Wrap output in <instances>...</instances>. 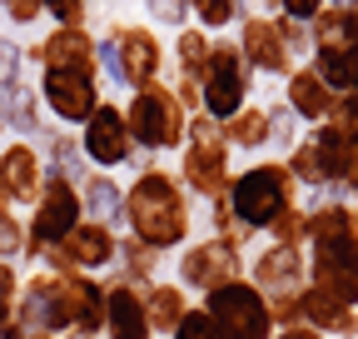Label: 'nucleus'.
Masks as SVG:
<instances>
[{"label": "nucleus", "mask_w": 358, "mask_h": 339, "mask_svg": "<svg viewBox=\"0 0 358 339\" xmlns=\"http://www.w3.org/2000/svg\"><path fill=\"white\" fill-rule=\"evenodd\" d=\"M348 185L358 190V135H353V155H348Z\"/></svg>", "instance_id": "37"}, {"label": "nucleus", "mask_w": 358, "mask_h": 339, "mask_svg": "<svg viewBox=\"0 0 358 339\" xmlns=\"http://www.w3.org/2000/svg\"><path fill=\"white\" fill-rule=\"evenodd\" d=\"M224 145H229V140H189L185 180H189L199 195H219L224 185H229V170H224Z\"/></svg>", "instance_id": "16"}, {"label": "nucleus", "mask_w": 358, "mask_h": 339, "mask_svg": "<svg viewBox=\"0 0 358 339\" xmlns=\"http://www.w3.org/2000/svg\"><path fill=\"white\" fill-rule=\"evenodd\" d=\"M40 90L25 80H15L10 90H0V115H6V130H20V135H35L40 130Z\"/></svg>", "instance_id": "17"}, {"label": "nucleus", "mask_w": 358, "mask_h": 339, "mask_svg": "<svg viewBox=\"0 0 358 339\" xmlns=\"http://www.w3.org/2000/svg\"><path fill=\"white\" fill-rule=\"evenodd\" d=\"M60 249L70 254V265H75V270H100V265L115 260V249H120V244H115L110 225H100V220H80Z\"/></svg>", "instance_id": "15"}, {"label": "nucleus", "mask_w": 358, "mask_h": 339, "mask_svg": "<svg viewBox=\"0 0 358 339\" xmlns=\"http://www.w3.org/2000/svg\"><path fill=\"white\" fill-rule=\"evenodd\" d=\"M189 15L199 20V30H224L239 20V0H189Z\"/></svg>", "instance_id": "27"}, {"label": "nucleus", "mask_w": 358, "mask_h": 339, "mask_svg": "<svg viewBox=\"0 0 358 339\" xmlns=\"http://www.w3.org/2000/svg\"><path fill=\"white\" fill-rule=\"evenodd\" d=\"M45 15L55 25H85L90 20V0H45Z\"/></svg>", "instance_id": "31"}, {"label": "nucleus", "mask_w": 358, "mask_h": 339, "mask_svg": "<svg viewBox=\"0 0 358 339\" xmlns=\"http://www.w3.org/2000/svg\"><path fill=\"white\" fill-rule=\"evenodd\" d=\"M268 135H274V120H268V110H254V105H244L239 115H229V120H224V140H229V145H244V150H254V145H264Z\"/></svg>", "instance_id": "23"}, {"label": "nucleus", "mask_w": 358, "mask_h": 339, "mask_svg": "<svg viewBox=\"0 0 358 339\" xmlns=\"http://www.w3.org/2000/svg\"><path fill=\"white\" fill-rule=\"evenodd\" d=\"M204 110L214 120H229L249 100V60L239 50V40H214V55L204 65Z\"/></svg>", "instance_id": "6"}, {"label": "nucleus", "mask_w": 358, "mask_h": 339, "mask_svg": "<svg viewBox=\"0 0 358 339\" xmlns=\"http://www.w3.org/2000/svg\"><path fill=\"white\" fill-rule=\"evenodd\" d=\"M189 284L199 289H219V284H234L239 279V254H234V240H204L185 254V265H179Z\"/></svg>", "instance_id": "12"}, {"label": "nucleus", "mask_w": 358, "mask_h": 339, "mask_svg": "<svg viewBox=\"0 0 358 339\" xmlns=\"http://www.w3.org/2000/svg\"><path fill=\"white\" fill-rule=\"evenodd\" d=\"M20 65H25V50L10 35H0V90H10V85L20 80Z\"/></svg>", "instance_id": "30"}, {"label": "nucleus", "mask_w": 358, "mask_h": 339, "mask_svg": "<svg viewBox=\"0 0 358 339\" xmlns=\"http://www.w3.org/2000/svg\"><path fill=\"white\" fill-rule=\"evenodd\" d=\"M124 215L134 225V240H145L150 249H169L189 235V205L164 170H145L134 180V190L124 195Z\"/></svg>", "instance_id": "1"}, {"label": "nucleus", "mask_w": 358, "mask_h": 339, "mask_svg": "<svg viewBox=\"0 0 358 339\" xmlns=\"http://www.w3.org/2000/svg\"><path fill=\"white\" fill-rule=\"evenodd\" d=\"M313 70H319V80L329 85V90H358V46L348 50H319L313 55Z\"/></svg>", "instance_id": "22"}, {"label": "nucleus", "mask_w": 358, "mask_h": 339, "mask_svg": "<svg viewBox=\"0 0 358 339\" xmlns=\"http://www.w3.org/2000/svg\"><path fill=\"white\" fill-rule=\"evenodd\" d=\"M80 205H85V215L90 220H100V225H115L124 215V195L105 180V175H85L80 185Z\"/></svg>", "instance_id": "21"}, {"label": "nucleus", "mask_w": 358, "mask_h": 339, "mask_svg": "<svg viewBox=\"0 0 358 339\" xmlns=\"http://www.w3.org/2000/svg\"><path fill=\"white\" fill-rule=\"evenodd\" d=\"M239 50L249 60V70H268V75H279L289 70V40L279 35V20H268V15H249L244 30H239Z\"/></svg>", "instance_id": "13"}, {"label": "nucleus", "mask_w": 358, "mask_h": 339, "mask_svg": "<svg viewBox=\"0 0 358 339\" xmlns=\"http://www.w3.org/2000/svg\"><path fill=\"white\" fill-rule=\"evenodd\" d=\"M279 339H319V334H313V329H284Z\"/></svg>", "instance_id": "38"}, {"label": "nucleus", "mask_w": 358, "mask_h": 339, "mask_svg": "<svg viewBox=\"0 0 358 339\" xmlns=\"http://www.w3.org/2000/svg\"><path fill=\"white\" fill-rule=\"evenodd\" d=\"M0 190H6L10 205H30L45 190V155L30 140H15L0 155Z\"/></svg>", "instance_id": "11"}, {"label": "nucleus", "mask_w": 358, "mask_h": 339, "mask_svg": "<svg viewBox=\"0 0 358 339\" xmlns=\"http://www.w3.org/2000/svg\"><path fill=\"white\" fill-rule=\"evenodd\" d=\"M0 135H6V115H0Z\"/></svg>", "instance_id": "41"}, {"label": "nucleus", "mask_w": 358, "mask_h": 339, "mask_svg": "<svg viewBox=\"0 0 358 339\" xmlns=\"http://www.w3.org/2000/svg\"><path fill=\"white\" fill-rule=\"evenodd\" d=\"M289 200H294V180H289L284 165H259V170H249V175H239L234 190H229L234 215L249 230L254 225H274L284 209H289Z\"/></svg>", "instance_id": "5"}, {"label": "nucleus", "mask_w": 358, "mask_h": 339, "mask_svg": "<svg viewBox=\"0 0 358 339\" xmlns=\"http://www.w3.org/2000/svg\"><path fill=\"white\" fill-rule=\"evenodd\" d=\"M20 249H25V230L6 209V215H0V260H10V254H20Z\"/></svg>", "instance_id": "33"}, {"label": "nucleus", "mask_w": 358, "mask_h": 339, "mask_svg": "<svg viewBox=\"0 0 358 339\" xmlns=\"http://www.w3.org/2000/svg\"><path fill=\"white\" fill-rule=\"evenodd\" d=\"M124 120H129L134 145H145V150H169V145H179V140H185V125H189L179 95L169 90V85H159V80L145 85V90H134Z\"/></svg>", "instance_id": "3"}, {"label": "nucleus", "mask_w": 358, "mask_h": 339, "mask_svg": "<svg viewBox=\"0 0 358 339\" xmlns=\"http://www.w3.org/2000/svg\"><path fill=\"white\" fill-rule=\"evenodd\" d=\"M289 105H294L303 120H324L329 105H334V90L319 80V70H294V75H289Z\"/></svg>", "instance_id": "19"}, {"label": "nucleus", "mask_w": 358, "mask_h": 339, "mask_svg": "<svg viewBox=\"0 0 358 339\" xmlns=\"http://www.w3.org/2000/svg\"><path fill=\"white\" fill-rule=\"evenodd\" d=\"M80 150L95 160L100 170L124 165V160L134 155V135H129L124 110H115V105H105V100H100V110L85 120V140H80Z\"/></svg>", "instance_id": "10"}, {"label": "nucleus", "mask_w": 358, "mask_h": 339, "mask_svg": "<svg viewBox=\"0 0 358 339\" xmlns=\"http://www.w3.org/2000/svg\"><path fill=\"white\" fill-rule=\"evenodd\" d=\"M25 60L40 70H95L100 75V50L85 25H55L45 40H35L25 50Z\"/></svg>", "instance_id": "9"}, {"label": "nucleus", "mask_w": 358, "mask_h": 339, "mask_svg": "<svg viewBox=\"0 0 358 339\" xmlns=\"http://www.w3.org/2000/svg\"><path fill=\"white\" fill-rule=\"evenodd\" d=\"M6 209H10V200H6V190H0V215H6Z\"/></svg>", "instance_id": "40"}, {"label": "nucleus", "mask_w": 358, "mask_h": 339, "mask_svg": "<svg viewBox=\"0 0 358 339\" xmlns=\"http://www.w3.org/2000/svg\"><path fill=\"white\" fill-rule=\"evenodd\" d=\"M6 15H10V25H30L45 15V0H6Z\"/></svg>", "instance_id": "34"}, {"label": "nucleus", "mask_w": 358, "mask_h": 339, "mask_svg": "<svg viewBox=\"0 0 358 339\" xmlns=\"http://www.w3.org/2000/svg\"><path fill=\"white\" fill-rule=\"evenodd\" d=\"M95 50H100V65L120 85H129V90L155 85L159 65H164V46H159V35L150 25H110V35L95 40Z\"/></svg>", "instance_id": "2"}, {"label": "nucleus", "mask_w": 358, "mask_h": 339, "mask_svg": "<svg viewBox=\"0 0 358 339\" xmlns=\"http://www.w3.org/2000/svg\"><path fill=\"white\" fill-rule=\"evenodd\" d=\"M308 25H313V46H319V50H348V46H358L353 11L348 6H324Z\"/></svg>", "instance_id": "20"}, {"label": "nucleus", "mask_w": 358, "mask_h": 339, "mask_svg": "<svg viewBox=\"0 0 358 339\" xmlns=\"http://www.w3.org/2000/svg\"><path fill=\"white\" fill-rule=\"evenodd\" d=\"M145 11H150V20H159V25H179V30H185L189 0H145Z\"/></svg>", "instance_id": "32"}, {"label": "nucleus", "mask_w": 358, "mask_h": 339, "mask_svg": "<svg viewBox=\"0 0 358 339\" xmlns=\"http://www.w3.org/2000/svg\"><path fill=\"white\" fill-rule=\"evenodd\" d=\"M348 11H353V35H358V0H353V6H348Z\"/></svg>", "instance_id": "39"}, {"label": "nucleus", "mask_w": 358, "mask_h": 339, "mask_svg": "<svg viewBox=\"0 0 358 339\" xmlns=\"http://www.w3.org/2000/svg\"><path fill=\"white\" fill-rule=\"evenodd\" d=\"M105 329H110V339H150L145 300H140L129 284L105 289Z\"/></svg>", "instance_id": "14"}, {"label": "nucleus", "mask_w": 358, "mask_h": 339, "mask_svg": "<svg viewBox=\"0 0 358 339\" xmlns=\"http://www.w3.org/2000/svg\"><path fill=\"white\" fill-rule=\"evenodd\" d=\"M145 314H150V329H179V319H185V294H179L174 284H155L150 300H145Z\"/></svg>", "instance_id": "25"}, {"label": "nucleus", "mask_w": 358, "mask_h": 339, "mask_svg": "<svg viewBox=\"0 0 358 339\" xmlns=\"http://www.w3.org/2000/svg\"><path fill=\"white\" fill-rule=\"evenodd\" d=\"M308 145H313V160H319V175H324V180H338V175H348L353 135L343 130V125H324V130L313 135Z\"/></svg>", "instance_id": "18"}, {"label": "nucleus", "mask_w": 358, "mask_h": 339, "mask_svg": "<svg viewBox=\"0 0 358 339\" xmlns=\"http://www.w3.org/2000/svg\"><path fill=\"white\" fill-rule=\"evenodd\" d=\"M85 220V205H80V185L65 180V175H45V190L35 200V215H30V235H25V249L30 254H45L70 240V230Z\"/></svg>", "instance_id": "4"}, {"label": "nucleus", "mask_w": 358, "mask_h": 339, "mask_svg": "<svg viewBox=\"0 0 358 339\" xmlns=\"http://www.w3.org/2000/svg\"><path fill=\"white\" fill-rule=\"evenodd\" d=\"M338 125L348 130V125H358V90H348L343 100H338Z\"/></svg>", "instance_id": "36"}, {"label": "nucleus", "mask_w": 358, "mask_h": 339, "mask_svg": "<svg viewBox=\"0 0 358 339\" xmlns=\"http://www.w3.org/2000/svg\"><path fill=\"white\" fill-rule=\"evenodd\" d=\"M174 339H229L219 329V319L209 314V310H189L185 319H179V329H174Z\"/></svg>", "instance_id": "29"}, {"label": "nucleus", "mask_w": 358, "mask_h": 339, "mask_svg": "<svg viewBox=\"0 0 358 339\" xmlns=\"http://www.w3.org/2000/svg\"><path fill=\"white\" fill-rule=\"evenodd\" d=\"M0 6H6V0H0Z\"/></svg>", "instance_id": "42"}, {"label": "nucleus", "mask_w": 358, "mask_h": 339, "mask_svg": "<svg viewBox=\"0 0 358 339\" xmlns=\"http://www.w3.org/2000/svg\"><path fill=\"white\" fill-rule=\"evenodd\" d=\"M209 55H214V40H209V30H179L174 35V60H179V75H189V80H204V65H209Z\"/></svg>", "instance_id": "24"}, {"label": "nucleus", "mask_w": 358, "mask_h": 339, "mask_svg": "<svg viewBox=\"0 0 358 339\" xmlns=\"http://www.w3.org/2000/svg\"><path fill=\"white\" fill-rule=\"evenodd\" d=\"M20 275L10 270V260H0V329L6 324H15V314H20Z\"/></svg>", "instance_id": "28"}, {"label": "nucleus", "mask_w": 358, "mask_h": 339, "mask_svg": "<svg viewBox=\"0 0 358 339\" xmlns=\"http://www.w3.org/2000/svg\"><path fill=\"white\" fill-rule=\"evenodd\" d=\"M40 100L55 120L85 125L100 110V75L95 70H40Z\"/></svg>", "instance_id": "7"}, {"label": "nucleus", "mask_w": 358, "mask_h": 339, "mask_svg": "<svg viewBox=\"0 0 358 339\" xmlns=\"http://www.w3.org/2000/svg\"><path fill=\"white\" fill-rule=\"evenodd\" d=\"M259 284L264 289H289L294 279H299V254H294V244H279V249H268L264 260H259Z\"/></svg>", "instance_id": "26"}, {"label": "nucleus", "mask_w": 358, "mask_h": 339, "mask_svg": "<svg viewBox=\"0 0 358 339\" xmlns=\"http://www.w3.org/2000/svg\"><path fill=\"white\" fill-rule=\"evenodd\" d=\"M279 11L289 15V20H313L324 11V0H279Z\"/></svg>", "instance_id": "35"}, {"label": "nucleus", "mask_w": 358, "mask_h": 339, "mask_svg": "<svg viewBox=\"0 0 358 339\" xmlns=\"http://www.w3.org/2000/svg\"><path fill=\"white\" fill-rule=\"evenodd\" d=\"M209 314L229 339H268V319H274L268 305L259 300V289H249L244 279L209 289Z\"/></svg>", "instance_id": "8"}]
</instances>
